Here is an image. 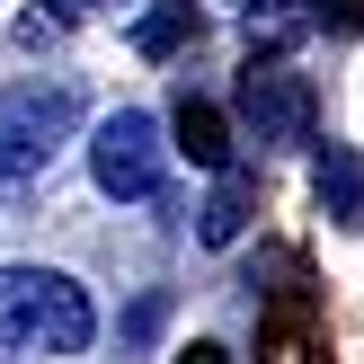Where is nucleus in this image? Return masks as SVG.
Masks as SVG:
<instances>
[{
  "label": "nucleus",
  "mask_w": 364,
  "mask_h": 364,
  "mask_svg": "<svg viewBox=\"0 0 364 364\" xmlns=\"http://www.w3.org/2000/svg\"><path fill=\"white\" fill-rule=\"evenodd\" d=\"M0 338L27 355H80L98 338V302L63 267H0Z\"/></svg>",
  "instance_id": "nucleus-1"
},
{
  "label": "nucleus",
  "mask_w": 364,
  "mask_h": 364,
  "mask_svg": "<svg viewBox=\"0 0 364 364\" xmlns=\"http://www.w3.org/2000/svg\"><path fill=\"white\" fill-rule=\"evenodd\" d=\"M71 134H80V89L71 80H9L0 89V196L36 187Z\"/></svg>",
  "instance_id": "nucleus-2"
},
{
  "label": "nucleus",
  "mask_w": 364,
  "mask_h": 364,
  "mask_svg": "<svg viewBox=\"0 0 364 364\" xmlns=\"http://www.w3.org/2000/svg\"><path fill=\"white\" fill-rule=\"evenodd\" d=\"M169 124L151 116V107H116V116H98V134H89V178H98V196H116V205H151L160 187H169Z\"/></svg>",
  "instance_id": "nucleus-3"
},
{
  "label": "nucleus",
  "mask_w": 364,
  "mask_h": 364,
  "mask_svg": "<svg viewBox=\"0 0 364 364\" xmlns=\"http://www.w3.org/2000/svg\"><path fill=\"white\" fill-rule=\"evenodd\" d=\"M311 116H320L311 71H294L284 53H258V63L240 71V124H249L258 151H294V142H311Z\"/></svg>",
  "instance_id": "nucleus-4"
},
{
  "label": "nucleus",
  "mask_w": 364,
  "mask_h": 364,
  "mask_svg": "<svg viewBox=\"0 0 364 364\" xmlns=\"http://www.w3.org/2000/svg\"><path fill=\"white\" fill-rule=\"evenodd\" d=\"M169 134H178V151H187L196 169H213V178L231 169V124H223L213 98H178V107H169Z\"/></svg>",
  "instance_id": "nucleus-5"
},
{
  "label": "nucleus",
  "mask_w": 364,
  "mask_h": 364,
  "mask_svg": "<svg viewBox=\"0 0 364 364\" xmlns=\"http://www.w3.org/2000/svg\"><path fill=\"white\" fill-rule=\"evenodd\" d=\"M311 187H320V205H329L347 231H364V151H355V142H329V151H320Z\"/></svg>",
  "instance_id": "nucleus-6"
},
{
  "label": "nucleus",
  "mask_w": 364,
  "mask_h": 364,
  "mask_svg": "<svg viewBox=\"0 0 364 364\" xmlns=\"http://www.w3.org/2000/svg\"><path fill=\"white\" fill-rule=\"evenodd\" d=\"M320 18H329V0H240V27H249V45H267V53H284L294 36H311Z\"/></svg>",
  "instance_id": "nucleus-7"
},
{
  "label": "nucleus",
  "mask_w": 364,
  "mask_h": 364,
  "mask_svg": "<svg viewBox=\"0 0 364 364\" xmlns=\"http://www.w3.org/2000/svg\"><path fill=\"white\" fill-rule=\"evenodd\" d=\"M249 213H258L249 178H240V169H223V178H213V196L196 205V240H205V249H231V240L249 231Z\"/></svg>",
  "instance_id": "nucleus-8"
},
{
  "label": "nucleus",
  "mask_w": 364,
  "mask_h": 364,
  "mask_svg": "<svg viewBox=\"0 0 364 364\" xmlns=\"http://www.w3.org/2000/svg\"><path fill=\"white\" fill-rule=\"evenodd\" d=\"M196 27H205V18H196V0H151V9L134 18V53H142V63H169V53L196 45Z\"/></svg>",
  "instance_id": "nucleus-9"
},
{
  "label": "nucleus",
  "mask_w": 364,
  "mask_h": 364,
  "mask_svg": "<svg viewBox=\"0 0 364 364\" xmlns=\"http://www.w3.org/2000/svg\"><path fill=\"white\" fill-rule=\"evenodd\" d=\"M71 36V9H27L18 18V45H63Z\"/></svg>",
  "instance_id": "nucleus-10"
},
{
  "label": "nucleus",
  "mask_w": 364,
  "mask_h": 364,
  "mask_svg": "<svg viewBox=\"0 0 364 364\" xmlns=\"http://www.w3.org/2000/svg\"><path fill=\"white\" fill-rule=\"evenodd\" d=\"M160 311H169V302H160V294H142V302H134V311H124V347H142V338H151V329H160Z\"/></svg>",
  "instance_id": "nucleus-11"
},
{
  "label": "nucleus",
  "mask_w": 364,
  "mask_h": 364,
  "mask_svg": "<svg viewBox=\"0 0 364 364\" xmlns=\"http://www.w3.org/2000/svg\"><path fill=\"white\" fill-rule=\"evenodd\" d=\"M178 364H231L223 347H178Z\"/></svg>",
  "instance_id": "nucleus-12"
}]
</instances>
